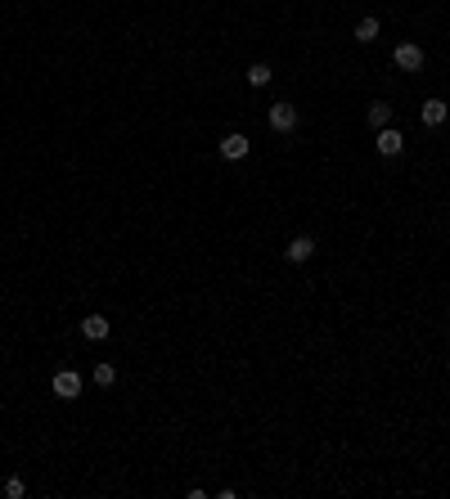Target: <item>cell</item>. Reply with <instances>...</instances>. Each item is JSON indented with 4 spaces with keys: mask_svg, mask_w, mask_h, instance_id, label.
<instances>
[{
    "mask_svg": "<svg viewBox=\"0 0 450 499\" xmlns=\"http://www.w3.org/2000/svg\"><path fill=\"white\" fill-rule=\"evenodd\" d=\"M392 59H396V68H401V72H419V68H424V45L401 41L396 50H392Z\"/></svg>",
    "mask_w": 450,
    "mask_h": 499,
    "instance_id": "6da1fadb",
    "label": "cell"
},
{
    "mask_svg": "<svg viewBox=\"0 0 450 499\" xmlns=\"http://www.w3.org/2000/svg\"><path fill=\"white\" fill-rule=\"evenodd\" d=\"M54 396H59V400H77V396H81V373L59 369V373H54Z\"/></svg>",
    "mask_w": 450,
    "mask_h": 499,
    "instance_id": "7a4b0ae2",
    "label": "cell"
},
{
    "mask_svg": "<svg viewBox=\"0 0 450 499\" xmlns=\"http://www.w3.org/2000/svg\"><path fill=\"white\" fill-rule=\"evenodd\" d=\"M419 122H424V126H446V122H450V104L446 99H424Z\"/></svg>",
    "mask_w": 450,
    "mask_h": 499,
    "instance_id": "3957f363",
    "label": "cell"
},
{
    "mask_svg": "<svg viewBox=\"0 0 450 499\" xmlns=\"http://www.w3.org/2000/svg\"><path fill=\"white\" fill-rule=\"evenodd\" d=\"M374 149L383 153V158H396V153H405V136H401V131H392V126H383L378 140H374Z\"/></svg>",
    "mask_w": 450,
    "mask_h": 499,
    "instance_id": "277c9868",
    "label": "cell"
},
{
    "mask_svg": "<svg viewBox=\"0 0 450 499\" xmlns=\"http://www.w3.org/2000/svg\"><path fill=\"white\" fill-rule=\"evenodd\" d=\"M284 256H289V261H293V265H302V261H311V256H315V238H311V234H298V238H293V243H289V247H284Z\"/></svg>",
    "mask_w": 450,
    "mask_h": 499,
    "instance_id": "5b68a950",
    "label": "cell"
},
{
    "mask_svg": "<svg viewBox=\"0 0 450 499\" xmlns=\"http://www.w3.org/2000/svg\"><path fill=\"white\" fill-rule=\"evenodd\" d=\"M109 333H113L109 315H86V320H81V338H90V342H104Z\"/></svg>",
    "mask_w": 450,
    "mask_h": 499,
    "instance_id": "8992f818",
    "label": "cell"
},
{
    "mask_svg": "<svg viewBox=\"0 0 450 499\" xmlns=\"http://www.w3.org/2000/svg\"><path fill=\"white\" fill-rule=\"evenodd\" d=\"M248 149H252V144H248V136H239V131H230V136L221 140V158H225V162L248 158Z\"/></svg>",
    "mask_w": 450,
    "mask_h": 499,
    "instance_id": "52a82bcc",
    "label": "cell"
},
{
    "mask_svg": "<svg viewBox=\"0 0 450 499\" xmlns=\"http://www.w3.org/2000/svg\"><path fill=\"white\" fill-rule=\"evenodd\" d=\"M271 126L275 131H298V108H293V104H275L271 108Z\"/></svg>",
    "mask_w": 450,
    "mask_h": 499,
    "instance_id": "ba28073f",
    "label": "cell"
},
{
    "mask_svg": "<svg viewBox=\"0 0 450 499\" xmlns=\"http://www.w3.org/2000/svg\"><path fill=\"white\" fill-rule=\"evenodd\" d=\"M351 36H356L360 45H374V41H378V18H360V23H356V32H351Z\"/></svg>",
    "mask_w": 450,
    "mask_h": 499,
    "instance_id": "9c48e42d",
    "label": "cell"
},
{
    "mask_svg": "<svg viewBox=\"0 0 450 499\" xmlns=\"http://www.w3.org/2000/svg\"><path fill=\"white\" fill-rule=\"evenodd\" d=\"M369 126L374 131H383V126H392V104H369Z\"/></svg>",
    "mask_w": 450,
    "mask_h": 499,
    "instance_id": "30bf717a",
    "label": "cell"
},
{
    "mask_svg": "<svg viewBox=\"0 0 450 499\" xmlns=\"http://www.w3.org/2000/svg\"><path fill=\"white\" fill-rule=\"evenodd\" d=\"M271 63H252V68H248V85H271Z\"/></svg>",
    "mask_w": 450,
    "mask_h": 499,
    "instance_id": "8fae6325",
    "label": "cell"
},
{
    "mask_svg": "<svg viewBox=\"0 0 450 499\" xmlns=\"http://www.w3.org/2000/svg\"><path fill=\"white\" fill-rule=\"evenodd\" d=\"M118 382V369L113 364H95V387H113Z\"/></svg>",
    "mask_w": 450,
    "mask_h": 499,
    "instance_id": "7c38bea8",
    "label": "cell"
},
{
    "mask_svg": "<svg viewBox=\"0 0 450 499\" xmlns=\"http://www.w3.org/2000/svg\"><path fill=\"white\" fill-rule=\"evenodd\" d=\"M5 495H9V499H23V495H27L23 477H9V482H5Z\"/></svg>",
    "mask_w": 450,
    "mask_h": 499,
    "instance_id": "4fadbf2b",
    "label": "cell"
}]
</instances>
